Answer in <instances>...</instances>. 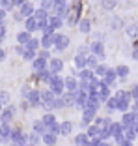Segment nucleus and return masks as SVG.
I'll list each match as a JSON object with an SVG mask.
<instances>
[{
	"instance_id": "nucleus-1",
	"label": "nucleus",
	"mask_w": 138,
	"mask_h": 146,
	"mask_svg": "<svg viewBox=\"0 0 138 146\" xmlns=\"http://www.w3.org/2000/svg\"><path fill=\"white\" fill-rule=\"evenodd\" d=\"M114 98L118 99V111H121L123 114H125L127 111L131 109V92H125V90H118L116 94H114Z\"/></svg>"
},
{
	"instance_id": "nucleus-2",
	"label": "nucleus",
	"mask_w": 138,
	"mask_h": 146,
	"mask_svg": "<svg viewBox=\"0 0 138 146\" xmlns=\"http://www.w3.org/2000/svg\"><path fill=\"white\" fill-rule=\"evenodd\" d=\"M49 90L56 96V98H60L65 92V79H60V75H54V79H52L51 84H49Z\"/></svg>"
},
{
	"instance_id": "nucleus-3",
	"label": "nucleus",
	"mask_w": 138,
	"mask_h": 146,
	"mask_svg": "<svg viewBox=\"0 0 138 146\" xmlns=\"http://www.w3.org/2000/svg\"><path fill=\"white\" fill-rule=\"evenodd\" d=\"M88 98H90V92L77 90V92H75V107L84 111V107H86V103H88Z\"/></svg>"
},
{
	"instance_id": "nucleus-4",
	"label": "nucleus",
	"mask_w": 138,
	"mask_h": 146,
	"mask_svg": "<svg viewBox=\"0 0 138 146\" xmlns=\"http://www.w3.org/2000/svg\"><path fill=\"white\" fill-rule=\"evenodd\" d=\"M123 133H125V127L121 125V122H112V139L118 142V144H120L121 141H125Z\"/></svg>"
},
{
	"instance_id": "nucleus-5",
	"label": "nucleus",
	"mask_w": 138,
	"mask_h": 146,
	"mask_svg": "<svg viewBox=\"0 0 138 146\" xmlns=\"http://www.w3.org/2000/svg\"><path fill=\"white\" fill-rule=\"evenodd\" d=\"M90 51H91V54H95L97 58H104V56H106V51H104V43L103 41H93L90 45Z\"/></svg>"
},
{
	"instance_id": "nucleus-6",
	"label": "nucleus",
	"mask_w": 138,
	"mask_h": 146,
	"mask_svg": "<svg viewBox=\"0 0 138 146\" xmlns=\"http://www.w3.org/2000/svg\"><path fill=\"white\" fill-rule=\"evenodd\" d=\"M67 47H69V36H65V34H56L54 51H65Z\"/></svg>"
},
{
	"instance_id": "nucleus-7",
	"label": "nucleus",
	"mask_w": 138,
	"mask_h": 146,
	"mask_svg": "<svg viewBox=\"0 0 138 146\" xmlns=\"http://www.w3.org/2000/svg\"><path fill=\"white\" fill-rule=\"evenodd\" d=\"M67 4H65V0H56L54 2V15H58V17H67Z\"/></svg>"
},
{
	"instance_id": "nucleus-8",
	"label": "nucleus",
	"mask_w": 138,
	"mask_h": 146,
	"mask_svg": "<svg viewBox=\"0 0 138 146\" xmlns=\"http://www.w3.org/2000/svg\"><path fill=\"white\" fill-rule=\"evenodd\" d=\"M101 81H103V82H104L106 86H112L114 82L118 81V73H116V69H114V68H108L106 75H104V77L101 79Z\"/></svg>"
},
{
	"instance_id": "nucleus-9",
	"label": "nucleus",
	"mask_w": 138,
	"mask_h": 146,
	"mask_svg": "<svg viewBox=\"0 0 138 146\" xmlns=\"http://www.w3.org/2000/svg\"><path fill=\"white\" fill-rule=\"evenodd\" d=\"M99 98H101V101H103V103H106L108 99L112 98V92H110V86H106L104 82H101V86H99Z\"/></svg>"
},
{
	"instance_id": "nucleus-10",
	"label": "nucleus",
	"mask_w": 138,
	"mask_h": 146,
	"mask_svg": "<svg viewBox=\"0 0 138 146\" xmlns=\"http://www.w3.org/2000/svg\"><path fill=\"white\" fill-rule=\"evenodd\" d=\"M134 122H136V118H134V112H125V114L121 116V125H123L125 129L133 127Z\"/></svg>"
},
{
	"instance_id": "nucleus-11",
	"label": "nucleus",
	"mask_w": 138,
	"mask_h": 146,
	"mask_svg": "<svg viewBox=\"0 0 138 146\" xmlns=\"http://www.w3.org/2000/svg\"><path fill=\"white\" fill-rule=\"evenodd\" d=\"M49 69H51L54 75H58V73L64 69V62H62L60 58H51V62H49Z\"/></svg>"
},
{
	"instance_id": "nucleus-12",
	"label": "nucleus",
	"mask_w": 138,
	"mask_h": 146,
	"mask_svg": "<svg viewBox=\"0 0 138 146\" xmlns=\"http://www.w3.org/2000/svg\"><path fill=\"white\" fill-rule=\"evenodd\" d=\"M60 98L64 101V107H75V92H64Z\"/></svg>"
},
{
	"instance_id": "nucleus-13",
	"label": "nucleus",
	"mask_w": 138,
	"mask_h": 146,
	"mask_svg": "<svg viewBox=\"0 0 138 146\" xmlns=\"http://www.w3.org/2000/svg\"><path fill=\"white\" fill-rule=\"evenodd\" d=\"M75 68H77L78 71L86 69L88 68V56H84V54H77L75 56Z\"/></svg>"
},
{
	"instance_id": "nucleus-14",
	"label": "nucleus",
	"mask_w": 138,
	"mask_h": 146,
	"mask_svg": "<svg viewBox=\"0 0 138 146\" xmlns=\"http://www.w3.org/2000/svg\"><path fill=\"white\" fill-rule=\"evenodd\" d=\"M47 25L51 26L54 32H56L58 28H62V25H64V19L58 17V15H52V17H49V23H47Z\"/></svg>"
},
{
	"instance_id": "nucleus-15",
	"label": "nucleus",
	"mask_w": 138,
	"mask_h": 146,
	"mask_svg": "<svg viewBox=\"0 0 138 146\" xmlns=\"http://www.w3.org/2000/svg\"><path fill=\"white\" fill-rule=\"evenodd\" d=\"M54 43H56V34L43 36V39H41V45H43V49H51V47H54Z\"/></svg>"
},
{
	"instance_id": "nucleus-16",
	"label": "nucleus",
	"mask_w": 138,
	"mask_h": 146,
	"mask_svg": "<svg viewBox=\"0 0 138 146\" xmlns=\"http://www.w3.org/2000/svg\"><path fill=\"white\" fill-rule=\"evenodd\" d=\"M78 90V81L75 77L65 79V92H77Z\"/></svg>"
},
{
	"instance_id": "nucleus-17",
	"label": "nucleus",
	"mask_w": 138,
	"mask_h": 146,
	"mask_svg": "<svg viewBox=\"0 0 138 146\" xmlns=\"http://www.w3.org/2000/svg\"><path fill=\"white\" fill-rule=\"evenodd\" d=\"M54 99H56V96L52 94L51 90H47V92H41V103H43V107H45V105H51V103H54Z\"/></svg>"
},
{
	"instance_id": "nucleus-18",
	"label": "nucleus",
	"mask_w": 138,
	"mask_h": 146,
	"mask_svg": "<svg viewBox=\"0 0 138 146\" xmlns=\"http://www.w3.org/2000/svg\"><path fill=\"white\" fill-rule=\"evenodd\" d=\"M86 135L90 139H99L101 137V127H99V125H95V124H91L90 127L86 129Z\"/></svg>"
},
{
	"instance_id": "nucleus-19",
	"label": "nucleus",
	"mask_w": 138,
	"mask_h": 146,
	"mask_svg": "<svg viewBox=\"0 0 138 146\" xmlns=\"http://www.w3.org/2000/svg\"><path fill=\"white\" fill-rule=\"evenodd\" d=\"M78 30H80L82 34H90V30H91V21H90V19H82V21L78 23Z\"/></svg>"
},
{
	"instance_id": "nucleus-20",
	"label": "nucleus",
	"mask_w": 138,
	"mask_h": 146,
	"mask_svg": "<svg viewBox=\"0 0 138 146\" xmlns=\"http://www.w3.org/2000/svg\"><path fill=\"white\" fill-rule=\"evenodd\" d=\"M116 73H118V79H121V81H125L127 77H129V68H127L125 64H121L116 68Z\"/></svg>"
},
{
	"instance_id": "nucleus-21",
	"label": "nucleus",
	"mask_w": 138,
	"mask_h": 146,
	"mask_svg": "<svg viewBox=\"0 0 138 146\" xmlns=\"http://www.w3.org/2000/svg\"><path fill=\"white\" fill-rule=\"evenodd\" d=\"M41 139H43V142H45L47 146H54V144L58 142V135H54V133H45Z\"/></svg>"
},
{
	"instance_id": "nucleus-22",
	"label": "nucleus",
	"mask_w": 138,
	"mask_h": 146,
	"mask_svg": "<svg viewBox=\"0 0 138 146\" xmlns=\"http://www.w3.org/2000/svg\"><path fill=\"white\" fill-rule=\"evenodd\" d=\"M41 122H43V124H45V127H51V125H54V124H58V120H56V116H54V114H51V112H47V114H45L43 116V120H41Z\"/></svg>"
},
{
	"instance_id": "nucleus-23",
	"label": "nucleus",
	"mask_w": 138,
	"mask_h": 146,
	"mask_svg": "<svg viewBox=\"0 0 138 146\" xmlns=\"http://www.w3.org/2000/svg\"><path fill=\"white\" fill-rule=\"evenodd\" d=\"M47 68H49V64H47V60H45V58H35V60H34V69H37L39 73L45 71Z\"/></svg>"
},
{
	"instance_id": "nucleus-24",
	"label": "nucleus",
	"mask_w": 138,
	"mask_h": 146,
	"mask_svg": "<svg viewBox=\"0 0 138 146\" xmlns=\"http://www.w3.org/2000/svg\"><path fill=\"white\" fill-rule=\"evenodd\" d=\"M95 77V73L91 71V69H82V71H78V79H80V81H91V79Z\"/></svg>"
},
{
	"instance_id": "nucleus-25",
	"label": "nucleus",
	"mask_w": 138,
	"mask_h": 146,
	"mask_svg": "<svg viewBox=\"0 0 138 146\" xmlns=\"http://www.w3.org/2000/svg\"><path fill=\"white\" fill-rule=\"evenodd\" d=\"M88 141H90V137H88L86 133H78L77 137L73 139V144H75V146H84Z\"/></svg>"
},
{
	"instance_id": "nucleus-26",
	"label": "nucleus",
	"mask_w": 138,
	"mask_h": 146,
	"mask_svg": "<svg viewBox=\"0 0 138 146\" xmlns=\"http://www.w3.org/2000/svg\"><path fill=\"white\" fill-rule=\"evenodd\" d=\"M28 101H30V105H37L39 101H41V92L32 90L30 94H28Z\"/></svg>"
},
{
	"instance_id": "nucleus-27",
	"label": "nucleus",
	"mask_w": 138,
	"mask_h": 146,
	"mask_svg": "<svg viewBox=\"0 0 138 146\" xmlns=\"http://www.w3.org/2000/svg\"><path fill=\"white\" fill-rule=\"evenodd\" d=\"M97 66H99V58H97V56L95 54H88V69H91V71H95V68H97Z\"/></svg>"
},
{
	"instance_id": "nucleus-28",
	"label": "nucleus",
	"mask_w": 138,
	"mask_h": 146,
	"mask_svg": "<svg viewBox=\"0 0 138 146\" xmlns=\"http://www.w3.org/2000/svg\"><path fill=\"white\" fill-rule=\"evenodd\" d=\"M73 131V122H62L60 124V135H69Z\"/></svg>"
},
{
	"instance_id": "nucleus-29",
	"label": "nucleus",
	"mask_w": 138,
	"mask_h": 146,
	"mask_svg": "<svg viewBox=\"0 0 138 146\" xmlns=\"http://www.w3.org/2000/svg\"><path fill=\"white\" fill-rule=\"evenodd\" d=\"M106 71H108V66H104V64H99L97 68H95V77H99V79H103L104 75H106Z\"/></svg>"
},
{
	"instance_id": "nucleus-30",
	"label": "nucleus",
	"mask_w": 138,
	"mask_h": 146,
	"mask_svg": "<svg viewBox=\"0 0 138 146\" xmlns=\"http://www.w3.org/2000/svg\"><path fill=\"white\" fill-rule=\"evenodd\" d=\"M104 105H106L108 112H114V111H118V99L114 98V96H112V98H110V99H108V101H106V103H104Z\"/></svg>"
},
{
	"instance_id": "nucleus-31",
	"label": "nucleus",
	"mask_w": 138,
	"mask_h": 146,
	"mask_svg": "<svg viewBox=\"0 0 138 146\" xmlns=\"http://www.w3.org/2000/svg\"><path fill=\"white\" fill-rule=\"evenodd\" d=\"M123 137H125V141H131V142H133L134 139L138 137V133L134 131L133 127H129V129H125V133H123Z\"/></svg>"
},
{
	"instance_id": "nucleus-32",
	"label": "nucleus",
	"mask_w": 138,
	"mask_h": 146,
	"mask_svg": "<svg viewBox=\"0 0 138 146\" xmlns=\"http://www.w3.org/2000/svg\"><path fill=\"white\" fill-rule=\"evenodd\" d=\"M127 36H129V38H133V39H138V26L136 25L127 26Z\"/></svg>"
},
{
	"instance_id": "nucleus-33",
	"label": "nucleus",
	"mask_w": 138,
	"mask_h": 146,
	"mask_svg": "<svg viewBox=\"0 0 138 146\" xmlns=\"http://www.w3.org/2000/svg\"><path fill=\"white\" fill-rule=\"evenodd\" d=\"M26 28H28L30 32H34V30H37V28H39V25H37V21L32 17V19H28V21H26Z\"/></svg>"
},
{
	"instance_id": "nucleus-34",
	"label": "nucleus",
	"mask_w": 138,
	"mask_h": 146,
	"mask_svg": "<svg viewBox=\"0 0 138 146\" xmlns=\"http://www.w3.org/2000/svg\"><path fill=\"white\" fill-rule=\"evenodd\" d=\"M54 2H56V0H43V2H41V9H45V11L54 9Z\"/></svg>"
},
{
	"instance_id": "nucleus-35",
	"label": "nucleus",
	"mask_w": 138,
	"mask_h": 146,
	"mask_svg": "<svg viewBox=\"0 0 138 146\" xmlns=\"http://www.w3.org/2000/svg\"><path fill=\"white\" fill-rule=\"evenodd\" d=\"M101 6L104 9H114L116 8V0H101Z\"/></svg>"
},
{
	"instance_id": "nucleus-36",
	"label": "nucleus",
	"mask_w": 138,
	"mask_h": 146,
	"mask_svg": "<svg viewBox=\"0 0 138 146\" xmlns=\"http://www.w3.org/2000/svg\"><path fill=\"white\" fill-rule=\"evenodd\" d=\"M37 47H39V41H37V39H30V41H28V51H35Z\"/></svg>"
},
{
	"instance_id": "nucleus-37",
	"label": "nucleus",
	"mask_w": 138,
	"mask_h": 146,
	"mask_svg": "<svg viewBox=\"0 0 138 146\" xmlns=\"http://www.w3.org/2000/svg\"><path fill=\"white\" fill-rule=\"evenodd\" d=\"M22 13H24V15H32V13H34V8H32L30 4H24L22 6Z\"/></svg>"
},
{
	"instance_id": "nucleus-38",
	"label": "nucleus",
	"mask_w": 138,
	"mask_h": 146,
	"mask_svg": "<svg viewBox=\"0 0 138 146\" xmlns=\"http://www.w3.org/2000/svg\"><path fill=\"white\" fill-rule=\"evenodd\" d=\"M88 52H91V51H90V47H86V45H80V47H78V52H77V54H84V56H88Z\"/></svg>"
},
{
	"instance_id": "nucleus-39",
	"label": "nucleus",
	"mask_w": 138,
	"mask_h": 146,
	"mask_svg": "<svg viewBox=\"0 0 138 146\" xmlns=\"http://www.w3.org/2000/svg\"><path fill=\"white\" fill-rule=\"evenodd\" d=\"M131 98H133V99H138V84H134L133 88H131Z\"/></svg>"
},
{
	"instance_id": "nucleus-40",
	"label": "nucleus",
	"mask_w": 138,
	"mask_h": 146,
	"mask_svg": "<svg viewBox=\"0 0 138 146\" xmlns=\"http://www.w3.org/2000/svg\"><path fill=\"white\" fill-rule=\"evenodd\" d=\"M30 141H32V144H35V142H39V141H41V135L32 133V135H30Z\"/></svg>"
},
{
	"instance_id": "nucleus-41",
	"label": "nucleus",
	"mask_w": 138,
	"mask_h": 146,
	"mask_svg": "<svg viewBox=\"0 0 138 146\" xmlns=\"http://www.w3.org/2000/svg\"><path fill=\"white\" fill-rule=\"evenodd\" d=\"M19 39H21V41H30V36H28V32H21Z\"/></svg>"
},
{
	"instance_id": "nucleus-42",
	"label": "nucleus",
	"mask_w": 138,
	"mask_h": 146,
	"mask_svg": "<svg viewBox=\"0 0 138 146\" xmlns=\"http://www.w3.org/2000/svg\"><path fill=\"white\" fill-rule=\"evenodd\" d=\"M24 58H26V60H32V58H34V51H26L24 52Z\"/></svg>"
},
{
	"instance_id": "nucleus-43",
	"label": "nucleus",
	"mask_w": 138,
	"mask_h": 146,
	"mask_svg": "<svg viewBox=\"0 0 138 146\" xmlns=\"http://www.w3.org/2000/svg\"><path fill=\"white\" fill-rule=\"evenodd\" d=\"M39 58H45V60H49V58H51V54H49V51H41Z\"/></svg>"
},
{
	"instance_id": "nucleus-44",
	"label": "nucleus",
	"mask_w": 138,
	"mask_h": 146,
	"mask_svg": "<svg viewBox=\"0 0 138 146\" xmlns=\"http://www.w3.org/2000/svg\"><path fill=\"white\" fill-rule=\"evenodd\" d=\"M120 146H133V142H131V141H121Z\"/></svg>"
},
{
	"instance_id": "nucleus-45",
	"label": "nucleus",
	"mask_w": 138,
	"mask_h": 146,
	"mask_svg": "<svg viewBox=\"0 0 138 146\" xmlns=\"http://www.w3.org/2000/svg\"><path fill=\"white\" fill-rule=\"evenodd\" d=\"M133 58H134V60H138V49H134V51H133Z\"/></svg>"
},
{
	"instance_id": "nucleus-46",
	"label": "nucleus",
	"mask_w": 138,
	"mask_h": 146,
	"mask_svg": "<svg viewBox=\"0 0 138 146\" xmlns=\"http://www.w3.org/2000/svg\"><path fill=\"white\" fill-rule=\"evenodd\" d=\"M15 4H24V0H13Z\"/></svg>"
},
{
	"instance_id": "nucleus-47",
	"label": "nucleus",
	"mask_w": 138,
	"mask_h": 146,
	"mask_svg": "<svg viewBox=\"0 0 138 146\" xmlns=\"http://www.w3.org/2000/svg\"><path fill=\"white\" fill-rule=\"evenodd\" d=\"M134 49H138V39H134Z\"/></svg>"
},
{
	"instance_id": "nucleus-48",
	"label": "nucleus",
	"mask_w": 138,
	"mask_h": 146,
	"mask_svg": "<svg viewBox=\"0 0 138 146\" xmlns=\"http://www.w3.org/2000/svg\"><path fill=\"white\" fill-rule=\"evenodd\" d=\"M99 146H110V144H108V142H101Z\"/></svg>"
},
{
	"instance_id": "nucleus-49",
	"label": "nucleus",
	"mask_w": 138,
	"mask_h": 146,
	"mask_svg": "<svg viewBox=\"0 0 138 146\" xmlns=\"http://www.w3.org/2000/svg\"><path fill=\"white\" fill-rule=\"evenodd\" d=\"M116 146H120V144H116Z\"/></svg>"
},
{
	"instance_id": "nucleus-50",
	"label": "nucleus",
	"mask_w": 138,
	"mask_h": 146,
	"mask_svg": "<svg viewBox=\"0 0 138 146\" xmlns=\"http://www.w3.org/2000/svg\"><path fill=\"white\" fill-rule=\"evenodd\" d=\"M32 146H34V144H32Z\"/></svg>"
}]
</instances>
